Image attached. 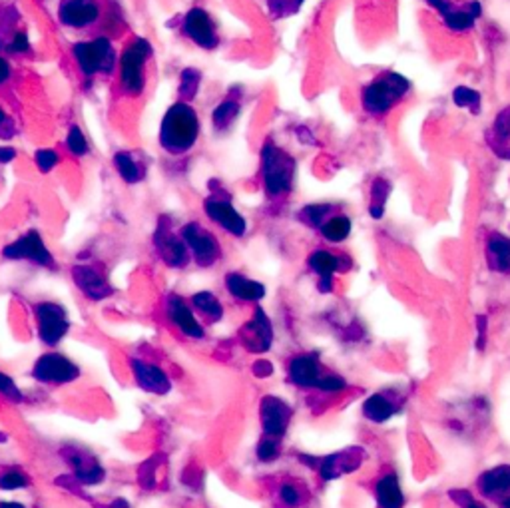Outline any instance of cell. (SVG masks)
Masks as SVG:
<instances>
[{"mask_svg": "<svg viewBox=\"0 0 510 508\" xmlns=\"http://www.w3.org/2000/svg\"><path fill=\"white\" fill-rule=\"evenodd\" d=\"M199 134H202V120L196 108L189 102L180 100L166 110L159 122L158 142L170 156H183L196 148Z\"/></svg>", "mask_w": 510, "mask_h": 508, "instance_id": "cell-1", "label": "cell"}, {"mask_svg": "<svg viewBox=\"0 0 510 508\" xmlns=\"http://www.w3.org/2000/svg\"><path fill=\"white\" fill-rule=\"evenodd\" d=\"M411 81L398 73H382L367 82L359 98L367 116L385 118L409 96Z\"/></svg>", "mask_w": 510, "mask_h": 508, "instance_id": "cell-2", "label": "cell"}, {"mask_svg": "<svg viewBox=\"0 0 510 508\" xmlns=\"http://www.w3.org/2000/svg\"><path fill=\"white\" fill-rule=\"evenodd\" d=\"M295 172H298V164L283 148L275 146L271 140L261 146L259 176L263 192H266L269 200H283L285 196L291 194Z\"/></svg>", "mask_w": 510, "mask_h": 508, "instance_id": "cell-3", "label": "cell"}, {"mask_svg": "<svg viewBox=\"0 0 510 508\" xmlns=\"http://www.w3.org/2000/svg\"><path fill=\"white\" fill-rule=\"evenodd\" d=\"M154 54V46L146 38H134L118 57L120 86L128 96H140L146 90V65Z\"/></svg>", "mask_w": 510, "mask_h": 508, "instance_id": "cell-4", "label": "cell"}, {"mask_svg": "<svg viewBox=\"0 0 510 508\" xmlns=\"http://www.w3.org/2000/svg\"><path fill=\"white\" fill-rule=\"evenodd\" d=\"M72 57L80 73L86 78L110 76L118 68V54L108 36H96L92 41H80L72 46Z\"/></svg>", "mask_w": 510, "mask_h": 508, "instance_id": "cell-5", "label": "cell"}, {"mask_svg": "<svg viewBox=\"0 0 510 508\" xmlns=\"http://www.w3.org/2000/svg\"><path fill=\"white\" fill-rule=\"evenodd\" d=\"M30 375L40 385L62 387L74 383V381L82 377V369L66 355L58 351H46L32 365Z\"/></svg>", "mask_w": 510, "mask_h": 508, "instance_id": "cell-6", "label": "cell"}, {"mask_svg": "<svg viewBox=\"0 0 510 508\" xmlns=\"http://www.w3.org/2000/svg\"><path fill=\"white\" fill-rule=\"evenodd\" d=\"M180 235L189 251V258L196 261V266L207 269L218 266L221 261L223 250L220 240L210 229L199 224V221H188V224H183Z\"/></svg>", "mask_w": 510, "mask_h": 508, "instance_id": "cell-7", "label": "cell"}, {"mask_svg": "<svg viewBox=\"0 0 510 508\" xmlns=\"http://www.w3.org/2000/svg\"><path fill=\"white\" fill-rule=\"evenodd\" d=\"M36 333L46 347H56L66 339L70 331V315L66 307L56 301H38L35 305Z\"/></svg>", "mask_w": 510, "mask_h": 508, "instance_id": "cell-8", "label": "cell"}, {"mask_svg": "<svg viewBox=\"0 0 510 508\" xmlns=\"http://www.w3.org/2000/svg\"><path fill=\"white\" fill-rule=\"evenodd\" d=\"M427 3L430 9L437 11L444 28L452 35L470 33L476 20L483 17V4L478 0H468L465 4H457L454 0H427Z\"/></svg>", "mask_w": 510, "mask_h": 508, "instance_id": "cell-9", "label": "cell"}, {"mask_svg": "<svg viewBox=\"0 0 510 508\" xmlns=\"http://www.w3.org/2000/svg\"><path fill=\"white\" fill-rule=\"evenodd\" d=\"M3 258L8 261H30V264L38 267L56 269L52 251L46 248L42 235H40L36 229H30V232L19 237V240L4 245Z\"/></svg>", "mask_w": 510, "mask_h": 508, "instance_id": "cell-10", "label": "cell"}, {"mask_svg": "<svg viewBox=\"0 0 510 508\" xmlns=\"http://www.w3.org/2000/svg\"><path fill=\"white\" fill-rule=\"evenodd\" d=\"M204 213L212 224H215L229 235L243 237L247 234V219L243 218L242 212H237L234 202H231L228 196L215 192L207 196L204 200Z\"/></svg>", "mask_w": 510, "mask_h": 508, "instance_id": "cell-11", "label": "cell"}, {"mask_svg": "<svg viewBox=\"0 0 510 508\" xmlns=\"http://www.w3.org/2000/svg\"><path fill=\"white\" fill-rule=\"evenodd\" d=\"M182 35L202 50H215L220 46L218 27H215L212 14L204 9H199V6L189 9L183 14Z\"/></svg>", "mask_w": 510, "mask_h": 508, "instance_id": "cell-12", "label": "cell"}, {"mask_svg": "<svg viewBox=\"0 0 510 508\" xmlns=\"http://www.w3.org/2000/svg\"><path fill=\"white\" fill-rule=\"evenodd\" d=\"M293 407L283 396L266 395L259 401V425L266 436L282 441L287 435V428L291 425Z\"/></svg>", "mask_w": 510, "mask_h": 508, "instance_id": "cell-13", "label": "cell"}, {"mask_svg": "<svg viewBox=\"0 0 510 508\" xmlns=\"http://www.w3.org/2000/svg\"><path fill=\"white\" fill-rule=\"evenodd\" d=\"M351 266L345 253H337L329 248H317L307 256V267L317 277V288L321 293H331L335 285V275L343 273V269Z\"/></svg>", "mask_w": 510, "mask_h": 508, "instance_id": "cell-14", "label": "cell"}, {"mask_svg": "<svg viewBox=\"0 0 510 508\" xmlns=\"http://www.w3.org/2000/svg\"><path fill=\"white\" fill-rule=\"evenodd\" d=\"M154 248L158 251L159 259L164 261L167 267L172 269H183L189 264V251L183 243L180 234H174L172 226L167 224L166 218L158 219V227L154 232Z\"/></svg>", "mask_w": 510, "mask_h": 508, "instance_id": "cell-15", "label": "cell"}, {"mask_svg": "<svg viewBox=\"0 0 510 508\" xmlns=\"http://www.w3.org/2000/svg\"><path fill=\"white\" fill-rule=\"evenodd\" d=\"M60 455L70 465L72 476H74L80 487H96V484L106 479V471H104L102 463L90 450L80 447H64Z\"/></svg>", "mask_w": 510, "mask_h": 508, "instance_id": "cell-16", "label": "cell"}, {"mask_svg": "<svg viewBox=\"0 0 510 508\" xmlns=\"http://www.w3.org/2000/svg\"><path fill=\"white\" fill-rule=\"evenodd\" d=\"M166 315L170 323L178 329L183 337L188 339H204L205 327L204 323L197 319V315L191 305L182 296L170 293L166 297Z\"/></svg>", "mask_w": 510, "mask_h": 508, "instance_id": "cell-17", "label": "cell"}, {"mask_svg": "<svg viewBox=\"0 0 510 508\" xmlns=\"http://www.w3.org/2000/svg\"><path fill=\"white\" fill-rule=\"evenodd\" d=\"M102 17L98 0H60L58 3V20L62 27L86 30L94 27Z\"/></svg>", "mask_w": 510, "mask_h": 508, "instance_id": "cell-18", "label": "cell"}, {"mask_svg": "<svg viewBox=\"0 0 510 508\" xmlns=\"http://www.w3.org/2000/svg\"><path fill=\"white\" fill-rule=\"evenodd\" d=\"M323 377V365L319 353H299L287 363V381L299 389H317Z\"/></svg>", "mask_w": 510, "mask_h": 508, "instance_id": "cell-19", "label": "cell"}, {"mask_svg": "<svg viewBox=\"0 0 510 508\" xmlns=\"http://www.w3.org/2000/svg\"><path fill=\"white\" fill-rule=\"evenodd\" d=\"M243 347L251 353H267L274 343V325L261 305L255 307L251 321L242 331Z\"/></svg>", "mask_w": 510, "mask_h": 508, "instance_id": "cell-20", "label": "cell"}, {"mask_svg": "<svg viewBox=\"0 0 510 508\" xmlns=\"http://www.w3.org/2000/svg\"><path fill=\"white\" fill-rule=\"evenodd\" d=\"M130 371L132 377L142 391L151 395H167L172 391V379L167 377V373L156 363L135 359L130 357Z\"/></svg>", "mask_w": 510, "mask_h": 508, "instance_id": "cell-21", "label": "cell"}, {"mask_svg": "<svg viewBox=\"0 0 510 508\" xmlns=\"http://www.w3.org/2000/svg\"><path fill=\"white\" fill-rule=\"evenodd\" d=\"M72 281H74L78 291H82V296L90 301H104L114 293V288L106 280V275L94 266L82 264L72 267Z\"/></svg>", "mask_w": 510, "mask_h": 508, "instance_id": "cell-22", "label": "cell"}, {"mask_svg": "<svg viewBox=\"0 0 510 508\" xmlns=\"http://www.w3.org/2000/svg\"><path fill=\"white\" fill-rule=\"evenodd\" d=\"M363 458H365V452L361 449L351 447L347 450L335 452V455L323 457L317 463V471L323 481H335V479H339L341 474L353 473L355 468L361 466Z\"/></svg>", "mask_w": 510, "mask_h": 508, "instance_id": "cell-23", "label": "cell"}, {"mask_svg": "<svg viewBox=\"0 0 510 508\" xmlns=\"http://www.w3.org/2000/svg\"><path fill=\"white\" fill-rule=\"evenodd\" d=\"M476 489L484 498H491L494 503H500L510 496V465L492 466L489 471L478 474Z\"/></svg>", "mask_w": 510, "mask_h": 508, "instance_id": "cell-24", "label": "cell"}, {"mask_svg": "<svg viewBox=\"0 0 510 508\" xmlns=\"http://www.w3.org/2000/svg\"><path fill=\"white\" fill-rule=\"evenodd\" d=\"M223 285H226L229 296L242 304H259L267 296L266 285L239 272H228L223 277Z\"/></svg>", "mask_w": 510, "mask_h": 508, "instance_id": "cell-25", "label": "cell"}, {"mask_svg": "<svg viewBox=\"0 0 510 508\" xmlns=\"http://www.w3.org/2000/svg\"><path fill=\"white\" fill-rule=\"evenodd\" d=\"M375 498L379 508H405L406 498L397 473L387 471L375 481Z\"/></svg>", "mask_w": 510, "mask_h": 508, "instance_id": "cell-26", "label": "cell"}, {"mask_svg": "<svg viewBox=\"0 0 510 508\" xmlns=\"http://www.w3.org/2000/svg\"><path fill=\"white\" fill-rule=\"evenodd\" d=\"M317 232L323 237V242L329 245H339L347 242L351 232H353V219H351L347 213L331 212L329 216L321 221V226L317 227Z\"/></svg>", "mask_w": 510, "mask_h": 508, "instance_id": "cell-27", "label": "cell"}, {"mask_svg": "<svg viewBox=\"0 0 510 508\" xmlns=\"http://www.w3.org/2000/svg\"><path fill=\"white\" fill-rule=\"evenodd\" d=\"M401 411V404L387 393H373L369 399L363 403V417L371 423H387Z\"/></svg>", "mask_w": 510, "mask_h": 508, "instance_id": "cell-28", "label": "cell"}, {"mask_svg": "<svg viewBox=\"0 0 510 508\" xmlns=\"http://www.w3.org/2000/svg\"><path fill=\"white\" fill-rule=\"evenodd\" d=\"M189 305L194 309L196 315L202 317L207 323H220L226 315V309H223L221 299L212 291H197L191 296Z\"/></svg>", "mask_w": 510, "mask_h": 508, "instance_id": "cell-29", "label": "cell"}, {"mask_svg": "<svg viewBox=\"0 0 510 508\" xmlns=\"http://www.w3.org/2000/svg\"><path fill=\"white\" fill-rule=\"evenodd\" d=\"M486 253H489L491 267L498 273H510V237L494 232L486 240Z\"/></svg>", "mask_w": 510, "mask_h": 508, "instance_id": "cell-30", "label": "cell"}, {"mask_svg": "<svg viewBox=\"0 0 510 508\" xmlns=\"http://www.w3.org/2000/svg\"><path fill=\"white\" fill-rule=\"evenodd\" d=\"M242 114V102L237 98H226L221 100L218 106L213 108L212 112V126L215 132H226L231 126L236 124V120Z\"/></svg>", "mask_w": 510, "mask_h": 508, "instance_id": "cell-31", "label": "cell"}, {"mask_svg": "<svg viewBox=\"0 0 510 508\" xmlns=\"http://www.w3.org/2000/svg\"><path fill=\"white\" fill-rule=\"evenodd\" d=\"M114 168L118 172V176L122 178L126 184H140L143 180V168L132 152H116L114 154Z\"/></svg>", "mask_w": 510, "mask_h": 508, "instance_id": "cell-32", "label": "cell"}, {"mask_svg": "<svg viewBox=\"0 0 510 508\" xmlns=\"http://www.w3.org/2000/svg\"><path fill=\"white\" fill-rule=\"evenodd\" d=\"M389 196H390L389 181L385 178H375L371 184V200H369V216L373 219H381L385 216Z\"/></svg>", "mask_w": 510, "mask_h": 508, "instance_id": "cell-33", "label": "cell"}, {"mask_svg": "<svg viewBox=\"0 0 510 508\" xmlns=\"http://www.w3.org/2000/svg\"><path fill=\"white\" fill-rule=\"evenodd\" d=\"M199 86H202V73L196 68H186L182 70L180 74V86H178V94L182 102H191L199 92Z\"/></svg>", "mask_w": 510, "mask_h": 508, "instance_id": "cell-34", "label": "cell"}, {"mask_svg": "<svg viewBox=\"0 0 510 508\" xmlns=\"http://www.w3.org/2000/svg\"><path fill=\"white\" fill-rule=\"evenodd\" d=\"M452 102L459 108H467L473 114H478L481 112L483 96H481V92H476L475 89H468V86H457V89L452 90Z\"/></svg>", "mask_w": 510, "mask_h": 508, "instance_id": "cell-35", "label": "cell"}, {"mask_svg": "<svg viewBox=\"0 0 510 508\" xmlns=\"http://www.w3.org/2000/svg\"><path fill=\"white\" fill-rule=\"evenodd\" d=\"M32 484L30 476L22 468H6L0 473V490H22Z\"/></svg>", "mask_w": 510, "mask_h": 508, "instance_id": "cell-36", "label": "cell"}, {"mask_svg": "<svg viewBox=\"0 0 510 508\" xmlns=\"http://www.w3.org/2000/svg\"><path fill=\"white\" fill-rule=\"evenodd\" d=\"M279 455H282V441L263 435L258 447H255V457H258L259 463H274Z\"/></svg>", "mask_w": 510, "mask_h": 508, "instance_id": "cell-37", "label": "cell"}, {"mask_svg": "<svg viewBox=\"0 0 510 508\" xmlns=\"http://www.w3.org/2000/svg\"><path fill=\"white\" fill-rule=\"evenodd\" d=\"M66 148L74 158H84L90 152V142H88L86 134L80 130V126H72L66 136Z\"/></svg>", "mask_w": 510, "mask_h": 508, "instance_id": "cell-38", "label": "cell"}, {"mask_svg": "<svg viewBox=\"0 0 510 508\" xmlns=\"http://www.w3.org/2000/svg\"><path fill=\"white\" fill-rule=\"evenodd\" d=\"M305 490H303L299 484L295 482H283L279 487V500L287 506V508H299L303 503H305Z\"/></svg>", "mask_w": 510, "mask_h": 508, "instance_id": "cell-39", "label": "cell"}, {"mask_svg": "<svg viewBox=\"0 0 510 508\" xmlns=\"http://www.w3.org/2000/svg\"><path fill=\"white\" fill-rule=\"evenodd\" d=\"M333 212V208L329 204H313V205H305V208L301 210L299 218L303 219V224H307L311 227H319L321 226V221L329 216Z\"/></svg>", "mask_w": 510, "mask_h": 508, "instance_id": "cell-40", "label": "cell"}, {"mask_svg": "<svg viewBox=\"0 0 510 508\" xmlns=\"http://www.w3.org/2000/svg\"><path fill=\"white\" fill-rule=\"evenodd\" d=\"M35 164H36V168L40 172L48 173V172H52L56 165L60 164V156L52 148H40L38 152L35 154Z\"/></svg>", "mask_w": 510, "mask_h": 508, "instance_id": "cell-41", "label": "cell"}, {"mask_svg": "<svg viewBox=\"0 0 510 508\" xmlns=\"http://www.w3.org/2000/svg\"><path fill=\"white\" fill-rule=\"evenodd\" d=\"M349 385H347V381L343 379L341 375H335V373H327V375L321 377V381H319V385H317V391H321V393H341V391H345Z\"/></svg>", "mask_w": 510, "mask_h": 508, "instance_id": "cell-42", "label": "cell"}, {"mask_svg": "<svg viewBox=\"0 0 510 508\" xmlns=\"http://www.w3.org/2000/svg\"><path fill=\"white\" fill-rule=\"evenodd\" d=\"M0 395L12 403L24 401V393L20 391V387L16 385L14 381L6 375V373H0Z\"/></svg>", "mask_w": 510, "mask_h": 508, "instance_id": "cell-43", "label": "cell"}, {"mask_svg": "<svg viewBox=\"0 0 510 508\" xmlns=\"http://www.w3.org/2000/svg\"><path fill=\"white\" fill-rule=\"evenodd\" d=\"M494 134H497V140L498 142H510V106L500 110L497 120H494Z\"/></svg>", "mask_w": 510, "mask_h": 508, "instance_id": "cell-44", "label": "cell"}, {"mask_svg": "<svg viewBox=\"0 0 510 508\" xmlns=\"http://www.w3.org/2000/svg\"><path fill=\"white\" fill-rule=\"evenodd\" d=\"M30 50V38L24 30H14L11 41L6 44V52L11 54H27Z\"/></svg>", "mask_w": 510, "mask_h": 508, "instance_id": "cell-45", "label": "cell"}, {"mask_svg": "<svg viewBox=\"0 0 510 508\" xmlns=\"http://www.w3.org/2000/svg\"><path fill=\"white\" fill-rule=\"evenodd\" d=\"M451 498L457 503L460 508H489L483 504L481 500H476L470 492L467 490H451Z\"/></svg>", "mask_w": 510, "mask_h": 508, "instance_id": "cell-46", "label": "cell"}, {"mask_svg": "<svg viewBox=\"0 0 510 508\" xmlns=\"http://www.w3.org/2000/svg\"><path fill=\"white\" fill-rule=\"evenodd\" d=\"M16 134V126L14 122L8 118V114L4 112V108L0 106V138L3 140H11Z\"/></svg>", "mask_w": 510, "mask_h": 508, "instance_id": "cell-47", "label": "cell"}, {"mask_svg": "<svg viewBox=\"0 0 510 508\" xmlns=\"http://www.w3.org/2000/svg\"><path fill=\"white\" fill-rule=\"evenodd\" d=\"M11 76H12L11 62H8L4 57H0V86L11 81Z\"/></svg>", "mask_w": 510, "mask_h": 508, "instance_id": "cell-48", "label": "cell"}, {"mask_svg": "<svg viewBox=\"0 0 510 508\" xmlns=\"http://www.w3.org/2000/svg\"><path fill=\"white\" fill-rule=\"evenodd\" d=\"M16 160V150L12 146H0V165Z\"/></svg>", "mask_w": 510, "mask_h": 508, "instance_id": "cell-49", "label": "cell"}, {"mask_svg": "<svg viewBox=\"0 0 510 508\" xmlns=\"http://www.w3.org/2000/svg\"><path fill=\"white\" fill-rule=\"evenodd\" d=\"M0 508H27L22 503H16V500H3Z\"/></svg>", "mask_w": 510, "mask_h": 508, "instance_id": "cell-50", "label": "cell"}, {"mask_svg": "<svg viewBox=\"0 0 510 508\" xmlns=\"http://www.w3.org/2000/svg\"><path fill=\"white\" fill-rule=\"evenodd\" d=\"M4 441H6V435L0 433V443H4Z\"/></svg>", "mask_w": 510, "mask_h": 508, "instance_id": "cell-51", "label": "cell"}]
</instances>
